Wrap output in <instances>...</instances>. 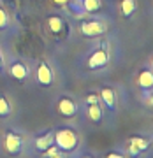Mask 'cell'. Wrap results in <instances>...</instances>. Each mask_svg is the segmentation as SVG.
<instances>
[{
    "instance_id": "cell-1",
    "label": "cell",
    "mask_w": 153,
    "mask_h": 158,
    "mask_svg": "<svg viewBox=\"0 0 153 158\" xmlns=\"http://www.w3.org/2000/svg\"><path fill=\"white\" fill-rule=\"evenodd\" d=\"M79 144V135L72 127H60L55 130V146L63 153L74 151Z\"/></svg>"
},
{
    "instance_id": "cell-2",
    "label": "cell",
    "mask_w": 153,
    "mask_h": 158,
    "mask_svg": "<svg viewBox=\"0 0 153 158\" xmlns=\"http://www.w3.org/2000/svg\"><path fill=\"white\" fill-rule=\"evenodd\" d=\"M4 149H6L9 155L16 156L23 151V135L19 132H14V130H9L4 135Z\"/></svg>"
},
{
    "instance_id": "cell-3",
    "label": "cell",
    "mask_w": 153,
    "mask_h": 158,
    "mask_svg": "<svg viewBox=\"0 0 153 158\" xmlns=\"http://www.w3.org/2000/svg\"><path fill=\"white\" fill-rule=\"evenodd\" d=\"M109 62V51L106 46H100V48H97L93 53H91L90 56H88V62H86V65H88V69L90 70H97V69H102L106 67Z\"/></svg>"
},
{
    "instance_id": "cell-4",
    "label": "cell",
    "mask_w": 153,
    "mask_h": 158,
    "mask_svg": "<svg viewBox=\"0 0 153 158\" xmlns=\"http://www.w3.org/2000/svg\"><path fill=\"white\" fill-rule=\"evenodd\" d=\"M57 111L63 118H72L74 114L78 113V104H76V100H74L72 97L62 95L57 100Z\"/></svg>"
},
{
    "instance_id": "cell-5",
    "label": "cell",
    "mask_w": 153,
    "mask_h": 158,
    "mask_svg": "<svg viewBox=\"0 0 153 158\" xmlns=\"http://www.w3.org/2000/svg\"><path fill=\"white\" fill-rule=\"evenodd\" d=\"M150 146V139L148 137H142V135H132L127 142V153L130 156H139L141 153H144Z\"/></svg>"
},
{
    "instance_id": "cell-6",
    "label": "cell",
    "mask_w": 153,
    "mask_h": 158,
    "mask_svg": "<svg viewBox=\"0 0 153 158\" xmlns=\"http://www.w3.org/2000/svg\"><path fill=\"white\" fill-rule=\"evenodd\" d=\"M79 32L85 37H99L106 32V25L102 21H97V19H90V21H85L79 25Z\"/></svg>"
},
{
    "instance_id": "cell-7",
    "label": "cell",
    "mask_w": 153,
    "mask_h": 158,
    "mask_svg": "<svg viewBox=\"0 0 153 158\" xmlns=\"http://www.w3.org/2000/svg\"><path fill=\"white\" fill-rule=\"evenodd\" d=\"M99 98L104 102V106H106V109H108L109 113H114L116 111V104H118V100H116V91L111 86H102L100 93H99Z\"/></svg>"
},
{
    "instance_id": "cell-8",
    "label": "cell",
    "mask_w": 153,
    "mask_h": 158,
    "mask_svg": "<svg viewBox=\"0 0 153 158\" xmlns=\"http://www.w3.org/2000/svg\"><path fill=\"white\" fill-rule=\"evenodd\" d=\"M53 144H55V130H46V132L39 134V135L35 137V141H34V148L39 153L46 151V149L51 148Z\"/></svg>"
},
{
    "instance_id": "cell-9",
    "label": "cell",
    "mask_w": 153,
    "mask_h": 158,
    "mask_svg": "<svg viewBox=\"0 0 153 158\" xmlns=\"http://www.w3.org/2000/svg\"><path fill=\"white\" fill-rule=\"evenodd\" d=\"M35 77H37V83L40 86H51L53 85V72H51L49 65L44 62V60H40L39 65H37V74H35Z\"/></svg>"
},
{
    "instance_id": "cell-10",
    "label": "cell",
    "mask_w": 153,
    "mask_h": 158,
    "mask_svg": "<svg viewBox=\"0 0 153 158\" xmlns=\"http://www.w3.org/2000/svg\"><path fill=\"white\" fill-rule=\"evenodd\" d=\"M9 74H11V77H14L16 81H25V79H28L30 70L23 62H12L11 65H9Z\"/></svg>"
},
{
    "instance_id": "cell-11",
    "label": "cell",
    "mask_w": 153,
    "mask_h": 158,
    "mask_svg": "<svg viewBox=\"0 0 153 158\" xmlns=\"http://www.w3.org/2000/svg\"><path fill=\"white\" fill-rule=\"evenodd\" d=\"M137 86L144 91H150L153 88V72L148 67L139 70V74H137Z\"/></svg>"
},
{
    "instance_id": "cell-12",
    "label": "cell",
    "mask_w": 153,
    "mask_h": 158,
    "mask_svg": "<svg viewBox=\"0 0 153 158\" xmlns=\"http://www.w3.org/2000/svg\"><path fill=\"white\" fill-rule=\"evenodd\" d=\"M48 28L53 35H60L63 32V27H65V21H63L62 16H58V14H49L48 16Z\"/></svg>"
},
{
    "instance_id": "cell-13",
    "label": "cell",
    "mask_w": 153,
    "mask_h": 158,
    "mask_svg": "<svg viewBox=\"0 0 153 158\" xmlns=\"http://www.w3.org/2000/svg\"><path fill=\"white\" fill-rule=\"evenodd\" d=\"M86 116L91 123H100L102 121V107L99 106V102L95 104H86Z\"/></svg>"
},
{
    "instance_id": "cell-14",
    "label": "cell",
    "mask_w": 153,
    "mask_h": 158,
    "mask_svg": "<svg viewBox=\"0 0 153 158\" xmlns=\"http://www.w3.org/2000/svg\"><path fill=\"white\" fill-rule=\"evenodd\" d=\"M136 7H137L136 0H121V2H120V11H121V14H123L125 18L132 16L134 11H136Z\"/></svg>"
},
{
    "instance_id": "cell-15",
    "label": "cell",
    "mask_w": 153,
    "mask_h": 158,
    "mask_svg": "<svg viewBox=\"0 0 153 158\" xmlns=\"http://www.w3.org/2000/svg\"><path fill=\"white\" fill-rule=\"evenodd\" d=\"M79 6L83 7L85 12H97L100 9L102 2L100 0H79Z\"/></svg>"
},
{
    "instance_id": "cell-16",
    "label": "cell",
    "mask_w": 153,
    "mask_h": 158,
    "mask_svg": "<svg viewBox=\"0 0 153 158\" xmlns=\"http://www.w3.org/2000/svg\"><path fill=\"white\" fill-rule=\"evenodd\" d=\"M40 155H42L44 158H67V153H63L62 149H58L55 144H53L51 148H48L46 151H42Z\"/></svg>"
},
{
    "instance_id": "cell-17",
    "label": "cell",
    "mask_w": 153,
    "mask_h": 158,
    "mask_svg": "<svg viewBox=\"0 0 153 158\" xmlns=\"http://www.w3.org/2000/svg\"><path fill=\"white\" fill-rule=\"evenodd\" d=\"M11 114V104L6 98V95H0V118H6Z\"/></svg>"
},
{
    "instance_id": "cell-18",
    "label": "cell",
    "mask_w": 153,
    "mask_h": 158,
    "mask_svg": "<svg viewBox=\"0 0 153 158\" xmlns=\"http://www.w3.org/2000/svg\"><path fill=\"white\" fill-rule=\"evenodd\" d=\"M9 25V18H7V12L0 7V28H6Z\"/></svg>"
},
{
    "instance_id": "cell-19",
    "label": "cell",
    "mask_w": 153,
    "mask_h": 158,
    "mask_svg": "<svg viewBox=\"0 0 153 158\" xmlns=\"http://www.w3.org/2000/svg\"><path fill=\"white\" fill-rule=\"evenodd\" d=\"M104 158H127V156H125L123 153H120V151H109V153H106Z\"/></svg>"
},
{
    "instance_id": "cell-20",
    "label": "cell",
    "mask_w": 153,
    "mask_h": 158,
    "mask_svg": "<svg viewBox=\"0 0 153 158\" xmlns=\"http://www.w3.org/2000/svg\"><path fill=\"white\" fill-rule=\"evenodd\" d=\"M100 98H99V95L97 93H90V95L86 97V104H95V102H99Z\"/></svg>"
},
{
    "instance_id": "cell-21",
    "label": "cell",
    "mask_w": 153,
    "mask_h": 158,
    "mask_svg": "<svg viewBox=\"0 0 153 158\" xmlns=\"http://www.w3.org/2000/svg\"><path fill=\"white\" fill-rule=\"evenodd\" d=\"M55 4H58V6H65V4H69V0H53Z\"/></svg>"
},
{
    "instance_id": "cell-22",
    "label": "cell",
    "mask_w": 153,
    "mask_h": 158,
    "mask_svg": "<svg viewBox=\"0 0 153 158\" xmlns=\"http://www.w3.org/2000/svg\"><path fill=\"white\" fill-rule=\"evenodd\" d=\"M79 158H93V156H91L90 153H85V155H81V156H79Z\"/></svg>"
},
{
    "instance_id": "cell-23",
    "label": "cell",
    "mask_w": 153,
    "mask_h": 158,
    "mask_svg": "<svg viewBox=\"0 0 153 158\" xmlns=\"http://www.w3.org/2000/svg\"><path fill=\"white\" fill-rule=\"evenodd\" d=\"M0 69H2V53H0Z\"/></svg>"
}]
</instances>
